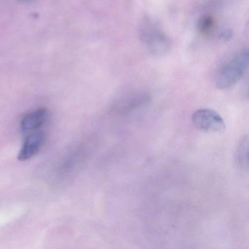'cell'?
I'll use <instances>...</instances> for the list:
<instances>
[{
	"label": "cell",
	"instance_id": "6da1fadb",
	"mask_svg": "<svg viewBox=\"0 0 249 249\" xmlns=\"http://www.w3.org/2000/svg\"><path fill=\"white\" fill-rule=\"evenodd\" d=\"M140 37L150 52L156 56L168 53L172 48V40L161 27L149 18L142 20L140 28Z\"/></svg>",
	"mask_w": 249,
	"mask_h": 249
},
{
	"label": "cell",
	"instance_id": "7a4b0ae2",
	"mask_svg": "<svg viewBox=\"0 0 249 249\" xmlns=\"http://www.w3.org/2000/svg\"><path fill=\"white\" fill-rule=\"evenodd\" d=\"M249 52H240L222 68L217 77L215 86L219 89H226L237 84L244 75L248 68Z\"/></svg>",
	"mask_w": 249,
	"mask_h": 249
},
{
	"label": "cell",
	"instance_id": "3957f363",
	"mask_svg": "<svg viewBox=\"0 0 249 249\" xmlns=\"http://www.w3.org/2000/svg\"><path fill=\"white\" fill-rule=\"evenodd\" d=\"M192 121L195 127L202 132H221L226 128L223 118L212 109L196 110L192 114Z\"/></svg>",
	"mask_w": 249,
	"mask_h": 249
},
{
	"label": "cell",
	"instance_id": "277c9868",
	"mask_svg": "<svg viewBox=\"0 0 249 249\" xmlns=\"http://www.w3.org/2000/svg\"><path fill=\"white\" fill-rule=\"evenodd\" d=\"M45 141L44 132L40 130H36L30 132L27 137L24 145L18 155V160L20 161H26L37 154L43 147Z\"/></svg>",
	"mask_w": 249,
	"mask_h": 249
},
{
	"label": "cell",
	"instance_id": "5b68a950",
	"mask_svg": "<svg viewBox=\"0 0 249 249\" xmlns=\"http://www.w3.org/2000/svg\"><path fill=\"white\" fill-rule=\"evenodd\" d=\"M150 96L146 93L138 92L129 94L121 99L115 104L113 110L118 114H125L148 103Z\"/></svg>",
	"mask_w": 249,
	"mask_h": 249
},
{
	"label": "cell",
	"instance_id": "8992f818",
	"mask_svg": "<svg viewBox=\"0 0 249 249\" xmlns=\"http://www.w3.org/2000/svg\"><path fill=\"white\" fill-rule=\"evenodd\" d=\"M47 118V110L45 108L37 109L27 113L21 122V128L25 133H30L38 130L43 126Z\"/></svg>",
	"mask_w": 249,
	"mask_h": 249
},
{
	"label": "cell",
	"instance_id": "52a82bcc",
	"mask_svg": "<svg viewBox=\"0 0 249 249\" xmlns=\"http://www.w3.org/2000/svg\"><path fill=\"white\" fill-rule=\"evenodd\" d=\"M248 150H249V136L243 135L237 142L234 152V161L236 165L242 171L247 172L249 170V157H248Z\"/></svg>",
	"mask_w": 249,
	"mask_h": 249
},
{
	"label": "cell",
	"instance_id": "ba28073f",
	"mask_svg": "<svg viewBox=\"0 0 249 249\" xmlns=\"http://www.w3.org/2000/svg\"><path fill=\"white\" fill-rule=\"evenodd\" d=\"M215 20L211 14H205L199 18L197 23L198 31L202 35H207L213 28Z\"/></svg>",
	"mask_w": 249,
	"mask_h": 249
},
{
	"label": "cell",
	"instance_id": "9c48e42d",
	"mask_svg": "<svg viewBox=\"0 0 249 249\" xmlns=\"http://www.w3.org/2000/svg\"><path fill=\"white\" fill-rule=\"evenodd\" d=\"M231 33L230 31H224L221 36V38L224 40H228L231 38Z\"/></svg>",
	"mask_w": 249,
	"mask_h": 249
},
{
	"label": "cell",
	"instance_id": "30bf717a",
	"mask_svg": "<svg viewBox=\"0 0 249 249\" xmlns=\"http://www.w3.org/2000/svg\"><path fill=\"white\" fill-rule=\"evenodd\" d=\"M17 1L21 2H33V1H34V0H17Z\"/></svg>",
	"mask_w": 249,
	"mask_h": 249
}]
</instances>
